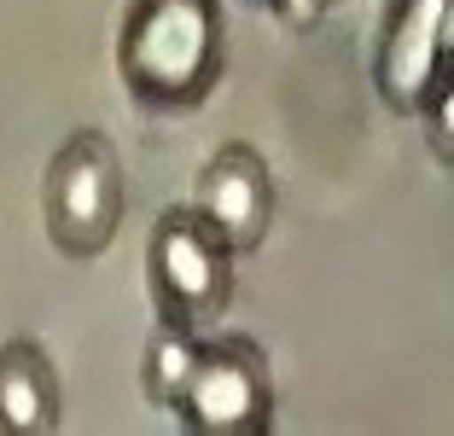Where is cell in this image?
<instances>
[{
	"label": "cell",
	"mask_w": 454,
	"mask_h": 436,
	"mask_svg": "<svg viewBox=\"0 0 454 436\" xmlns=\"http://www.w3.org/2000/svg\"><path fill=\"white\" fill-rule=\"evenodd\" d=\"M222 0H129L117 29V76L146 111H192L222 82Z\"/></svg>",
	"instance_id": "cell-1"
},
{
	"label": "cell",
	"mask_w": 454,
	"mask_h": 436,
	"mask_svg": "<svg viewBox=\"0 0 454 436\" xmlns=\"http://www.w3.org/2000/svg\"><path fill=\"white\" fill-rule=\"evenodd\" d=\"M192 210L233 245V256L262 251L268 227H274V175H268L256 145H222L199 163V186H192Z\"/></svg>",
	"instance_id": "cell-6"
},
{
	"label": "cell",
	"mask_w": 454,
	"mask_h": 436,
	"mask_svg": "<svg viewBox=\"0 0 454 436\" xmlns=\"http://www.w3.org/2000/svg\"><path fill=\"white\" fill-rule=\"evenodd\" d=\"M199 349H204V331H187V326H163L152 331L146 344V361H140V384H146V401L152 408H169L187 396L192 384V367H199Z\"/></svg>",
	"instance_id": "cell-8"
},
{
	"label": "cell",
	"mask_w": 454,
	"mask_h": 436,
	"mask_svg": "<svg viewBox=\"0 0 454 436\" xmlns=\"http://www.w3.org/2000/svg\"><path fill=\"white\" fill-rule=\"evenodd\" d=\"M187 436H262L274 424V372L256 338L204 331L187 396L175 401Z\"/></svg>",
	"instance_id": "cell-4"
},
{
	"label": "cell",
	"mask_w": 454,
	"mask_h": 436,
	"mask_svg": "<svg viewBox=\"0 0 454 436\" xmlns=\"http://www.w3.org/2000/svg\"><path fill=\"white\" fill-rule=\"evenodd\" d=\"M146 291L163 326L215 331L233 303V245L192 204L158 215L146 238Z\"/></svg>",
	"instance_id": "cell-3"
},
{
	"label": "cell",
	"mask_w": 454,
	"mask_h": 436,
	"mask_svg": "<svg viewBox=\"0 0 454 436\" xmlns=\"http://www.w3.org/2000/svg\"><path fill=\"white\" fill-rule=\"evenodd\" d=\"M419 122H426V145H431V158L454 169V58H449V70H442L437 93H431V105L419 111Z\"/></svg>",
	"instance_id": "cell-9"
},
{
	"label": "cell",
	"mask_w": 454,
	"mask_h": 436,
	"mask_svg": "<svg viewBox=\"0 0 454 436\" xmlns=\"http://www.w3.org/2000/svg\"><path fill=\"white\" fill-rule=\"evenodd\" d=\"M454 58V0H390L373 82L396 117H419Z\"/></svg>",
	"instance_id": "cell-5"
},
{
	"label": "cell",
	"mask_w": 454,
	"mask_h": 436,
	"mask_svg": "<svg viewBox=\"0 0 454 436\" xmlns=\"http://www.w3.org/2000/svg\"><path fill=\"white\" fill-rule=\"evenodd\" d=\"M262 6H268L274 18H280V24H292V29H309L315 18H321V6H326V0H262Z\"/></svg>",
	"instance_id": "cell-10"
},
{
	"label": "cell",
	"mask_w": 454,
	"mask_h": 436,
	"mask_svg": "<svg viewBox=\"0 0 454 436\" xmlns=\"http://www.w3.org/2000/svg\"><path fill=\"white\" fill-rule=\"evenodd\" d=\"M65 419V384L35 338L0 344V436H53Z\"/></svg>",
	"instance_id": "cell-7"
},
{
	"label": "cell",
	"mask_w": 454,
	"mask_h": 436,
	"mask_svg": "<svg viewBox=\"0 0 454 436\" xmlns=\"http://www.w3.org/2000/svg\"><path fill=\"white\" fill-rule=\"evenodd\" d=\"M122 158L99 128H76L47 163L41 181V222L53 251L70 262H94L111 251L122 227Z\"/></svg>",
	"instance_id": "cell-2"
}]
</instances>
